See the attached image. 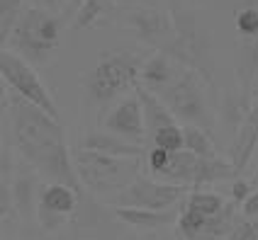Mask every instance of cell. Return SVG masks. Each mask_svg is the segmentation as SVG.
Masks as SVG:
<instances>
[{
  "mask_svg": "<svg viewBox=\"0 0 258 240\" xmlns=\"http://www.w3.org/2000/svg\"><path fill=\"white\" fill-rule=\"evenodd\" d=\"M8 116H10V134L17 151L34 170L51 177L56 184H66L78 199L86 194L83 184L73 170L71 151L66 146L61 122L42 112L39 107L29 104L27 99L10 92L8 99Z\"/></svg>",
  "mask_w": 258,
  "mask_h": 240,
  "instance_id": "cell-1",
  "label": "cell"
},
{
  "mask_svg": "<svg viewBox=\"0 0 258 240\" xmlns=\"http://www.w3.org/2000/svg\"><path fill=\"white\" fill-rule=\"evenodd\" d=\"M142 63L144 58L134 51L112 49V51L100 54L98 63L83 78V90H86L88 102L98 104V107H107L110 102L122 97L139 80Z\"/></svg>",
  "mask_w": 258,
  "mask_h": 240,
  "instance_id": "cell-2",
  "label": "cell"
},
{
  "mask_svg": "<svg viewBox=\"0 0 258 240\" xmlns=\"http://www.w3.org/2000/svg\"><path fill=\"white\" fill-rule=\"evenodd\" d=\"M173 20V39L161 51L190 68L192 73H198L207 85H212V54H210V34L205 25H200L198 15L173 5L171 10Z\"/></svg>",
  "mask_w": 258,
  "mask_h": 240,
  "instance_id": "cell-3",
  "label": "cell"
},
{
  "mask_svg": "<svg viewBox=\"0 0 258 240\" xmlns=\"http://www.w3.org/2000/svg\"><path fill=\"white\" fill-rule=\"evenodd\" d=\"M61 42V20L54 13L39 8H22L17 15L13 29L8 34V44L13 46L20 58L32 63H46L49 56L56 51Z\"/></svg>",
  "mask_w": 258,
  "mask_h": 240,
  "instance_id": "cell-4",
  "label": "cell"
},
{
  "mask_svg": "<svg viewBox=\"0 0 258 240\" xmlns=\"http://www.w3.org/2000/svg\"><path fill=\"white\" fill-rule=\"evenodd\" d=\"M73 170L83 189L95 194H112L122 192L129 182L139 177V160L142 158H112L76 148L71 153Z\"/></svg>",
  "mask_w": 258,
  "mask_h": 240,
  "instance_id": "cell-5",
  "label": "cell"
},
{
  "mask_svg": "<svg viewBox=\"0 0 258 240\" xmlns=\"http://www.w3.org/2000/svg\"><path fill=\"white\" fill-rule=\"evenodd\" d=\"M202 80L198 73H192L185 66H175V73L168 83L156 92V97L166 104V109L178 119H183L185 124L202 129L207 134H212V124L215 116L210 112V104L205 99V90H202Z\"/></svg>",
  "mask_w": 258,
  "mask_h": 240,
  "instance_id": "cell-6",
  "label": "cell"
},
{
  "mask_svg": "<svg viewBox=\"0 0 258 240\" xmlns=\"http://www.w3.org/2000/svg\"><path fill=\"white\" fill-rule=\"evenodd\" d=\"M0 78H3V83L8 85V90L15 92L17 97L27 99L29 104H34L49 116L58 119L56 102L49 95L42 78L37 75V71L29 66L25 58H20L10 49H0Z\"/></svg>",
  "mask_w": 258,
  "mask_h": 240,
  "instance_id": "cell-7",
  "label": "cell"
},
{
  "mask_svg": "<svg viewBox=\"0 0 258 240\" xmlns=\"http://www.w3.org/2000/svg\"><path fill=\"white\" fill-rule=\"evenodd\" d=\"M187 184L156 182L149 177H137L129 182L115 197L117 206H134V209H149V211H171L175 204L187 194Z\"/></svg>",
  "mask_w": 258,
  "mask_h": 240,
  "instance_id": "cell-8",
  "label": "cell"
},
{
  "mask_svg": "<svg viewBox=\"0 0 258 240\" xmlns=\"http://www.w3.org/2000/svg\"><path fill=\"white\" fill-rule=\"evenodd\" d=\"M124 27L139 42L156 46L158 51L173 39V20L168 10H161L154 5H137L124 13Z\"/></svg>",
  "mask_w": 258,
  "mask_h": 240,
  "instance_id": "cell-9",
  "label": "cell"
},
{
  "mask_svg": "<svg viewBox=\"0 0 258 240\" xmlns=\"http://www.w3.org/2000/svg\"><path fill=\"white\" fill-rule=\"evenodd\" d=\"M78 194L66 184H46L39 197V223L44 230H56L66 223V218L78 206Z\"/></svg>",
  "mask_w": 258,
  "mask_h": 240,
  "instance_id": "cell-10",
  "label": "cell"
},
{
  "mask_svg": "<svg viewBox=\"0 0 258 240\" xmlns=\"http://www.w3.org/2000/svg\"><path fill=\"white\" fill-rule=\"evenodd\" d=\"M105 129H110L115 136L124 139V141H132V143H142L146 139L142 104H139L137 95H127L122 102H117L115 107L107 112Z\"/></svg>",
  "mask_w": 258,
  "mask_h": 240,
  "instance_id": "cell-11",
  "label": "cell"
},
{
  "mask_svg": "<svg viewBox=\"0 0 258 240\" xmlns=\"http://www.w3.org/2000/svg\"><path fill=\"white\" fill-rule=\"evenodd\" d=\"M78 148L83 151H93V153H102V156L112 158H142L144 148L139 143L124 141L115 134H105V131H90L86 136H81Z\"/></svg>",
  "mask_w": 258,
  "mask_h": 240,
  "instance_id": "cell-12",
  "label": "cell"
},
{
  "mask_svg": "<svg viewBox=\"0 0 258 240\" xmlns=\"http://www.w3.org/2000/svg\"><path fill=\"white\" fill-rule=\"evenodd\" d=\"M258 146V102L246 112L244 122L239 127V134L234 139V146H231V165L236 172H241L248 163V158L253 156Z\"/></svg>",
  "mask_w": 258,
  "mask_h": 240,
  "instance_id": "cell-13",
  "label": "cell"
},
{
  "mask_svg": "<svg viewBox=\"0 0 258 240\" xmlns=\"http://www.w3.org/2000/svg\"><path fill=\"white\" fill-rule=\"evenodd\" d=\"M134 95H137L139 104H142L144 131H146V136H149V139L156 134L158 129L178 124V122H175V116L166 109V104H163V102H161L154 92H149L146 87H142L139 83H134Z\"/></svg>",
  "mask_w": 258,
  "mask_h": 240,
  "instance_id": "cell-14",
  "label": "cell"
},
{
  "mask_svg": "<svg viewBox=\"0 0 258 240\" xmlns=\"http://www.w3.org/2000/svg\"><path fill=\"white\" fill-rule=\"evenodd\" d=\"M175 66H178V63H175L168 54L156 51V54H151L149 58H144L142 68H139V80H137V83L142 85V87H146L149 92L156 95L158 90L173 78Z\"/></svg>",
  "mask_w": 258,
  "mask_h": 240,
  "instance_id": "cell-15",
  "label": "cell"
},
{
  "mask_svg": "<svg viewBox=\"0 0 258 240\" xmlns=\"http://www.w3.org/2000/svg\"><path fill=\"white\" fill-rule=\"evenodd\" d=\"M115 216L134 228L154 230V228H166L175 221V209L171 211H149V209H134V206H115Z\"/></svg>",
  "mask_w": 258,
  "mask_h": 240,
  "instance_id": "cell-16",
  "label": "cell"
},
{
  "mask_svg": "<svg viewBox=\"0 0 258 240\" xmlns=\"http://www.w3.org/2000/svg\"><path fill=\"white\" fill-rule=\"evenodd\" d=\"M236 175H239V172L234 170V165L227 163V160H222L219 156L198 158L195 172H192V189H198L200 184L219 182V180H231V177H236Z\"/></svg>",
  "mask_w": 258,
  "mask_h": 240,
  "instance_id": "cell-17",
  "label": "cell"
},
{
  "mask_svg": "<svg viewBox=\"0 0 258 240\" xmlns=\"http://www.w3.org/2000/svg\"><path fill=\"white\" fill-rule=\"evenodd\" d=\"M195 163H198V156H192L190 151H175V153H171V158H168V165L161 170L158 175L166 177V180L173 184H187V187H192Z\"/></svg>",
  "mask_w": 258,
  "mask_h": 240,
  "instance_id": "cell-18",
  "label": "cell"
},
{
  "mask_svg": "<svg viewBox=\"0 0 258 240\" xmlns=\"http://www.w3.org/2000/svg\"><path fill=\"white\" fill-rule=\"evenodd\" d=\"M234 213H236V201H224V206L215 213V216H210L207 218V223H205V230H202L200 238H207V240H222L227 238L231 233V228L236 226L239 221L234 218Z\"/></svg>",
  "mask_w": 258,
  "mask_h": 240,
  "instance_id": "cell-19",
  "label": "cell"
},
{
  "mask_svg": "<svg viewBox=\"0 0 258 240\" xmlns=\"http://www.w3.org/2000/svg\"><path fill=\"white\" fill-rule=\"evenodd\" d=\"M115 5V0H86L71 17V29L81 32V29H90L100 22L105 13Z\"/></svg>",
  "mask_w": 258,
  "mask_h": 240,
  "instance_id": "cell-20",
  "label": "cell"
},
{
  "mask_svg": "<svg viewBox=\"0 0 258 240\" xmlns=\"http://www.w3.org/2000/svg\"><path fill=\"white\" fill-rule=\"evenodd\" d=\"M183 151H190L192 156L198 158H215V143L212 136L202 129L192 127V124H183Z\"/></svg>",
  "mask_w": 258,
  "mask_h": 240,
  "instance_id": "cell-21",
  "label": "cell"
},
{
  "mask_svg": "<svg viewBox=\"0 0 258 240\" xmlns=\"http://www.w3.org/2000/svg\"><path fill=\"white\" fill-rule=\"evenodd\" d=\"M32 189H34V180L27 172V168H20L15 175V182L10 187V194H13V204L20 209L22 216H27L32 211Z\"/></svg>",
  "mask_w": 258,
  "mask_h": 240,
  "instance_id": "cell-22",
  "label": "cell"
},
{
  "mask_svg": "<svg viewBox=\"0 0 258 240\" xmlns=\"http://www.w3.org/2000/svg\"><path fill=\"white\" fill-rule=\"evenodd\" d=\"M205 223H207V216H202L200 211L187 206L178 218V233L185 240H198L202 235V230H205Z\"/></svg>",
  "mask_w": 258,
  "mask_h": 240,
  "instance_id": "cell-23",
  "label": "cell"
},
{
  "mask_svg": "<svg viewBox=\"0 0 258 240\" xmlns=\"http://www.w3.org/2000/svg\"><path fill=\"white\" fill-rule=\"evenodd\" d=\"M187 206L210 218V216H215V213L224 206V199L219 197V194H212V192H200V189H195V192L187 197Z\"/></svg>",
  "mask_w": 258,
  "mask_h": 240,
  "instance_id": "cell-24",
  "label": "cell"
},
{
  "mask_svg": "<svg viewBox=\"0 0 258 240\" xmlns=\"http://www.w3.org/2000/svg\"><path fill=\"white\" fill-rule=\"evenodd\" d=\"M151 143H154L156 148H163V151H168V153L183 151V129L178 127V124L158 129L156 134L151 136Z\"/></svg>",
  "mask_w": 258,
  "mask_h": 240,
  "instance_id": "cell-25",
  "label": "cell"
},
{
  "mask_svg": "<svg viewBox=\"0 0 258 240\" xmlns=\"http://www.w3.org/2000/svg\"><path fill=\"white\" fill-rule=\"evenodd\" d=\"M20 13H22V0H0V44L8 42V34Z\"/></svg>",
  "mask_w": 258,
  "mask_h": 240,
  "instance_id": "cell-26",
  "label": "cell"
},
{
  "mask_svg": "<svg viewBox=\"0 0 258 240\" xmlns=\"http://www.w3.org/2000/svg\"><path fill=\"white\" fill-rule=\"evenodd\" d=\"M236 27L244 37H256L258 34V10L256 8H244L236 15Z\"/></svg>",
  "mask_w": 258,
  "mask_h": 240,
  "instance_id": "cell-27",
  "label": "cell"
},
{
  "mask_svg": "<svg viewBox=\"0 0 258 240\" xmlns=\"http://www.w3.org/2000/svg\"><path fill=\"white\" fill-rule=\"evenodd\" d=\"M227 240H258V221H251V218L239 221L236 226L231 228Z\"/></svg>",
  "mask_w": 258,
  "mask_h": 240,
  "instance_id": "cell-28",
  "label": "cell"
},
{
  "mask_svg": "<svg viewBox=\"0 0 258 240\" xmlns=\"http://www.w3.org/2000/svg\"><path fill=\"white\" fill-rule=\"evenodd\" d=\"M146 158H149V168L154 170V172H161V170L168 165V158H171V153L168 151H163V148H156V146H151V151L146 153Z\"/></svg>",
  "mask_w": 258,
  "mask_h": 240,
  "instance_id": "cell-29",
  "label": "cell"
},
{
  "mask_svg": "<svg viewBox=\"0 0 258 240\" xmlns=\"http://www.w3.org/2000/svg\"><path fill=\"white\" fill-rule=\"evenodd\" d=\"M13 209V194H10V184L0 182V221L10 213Z\"/></svg>",
  "mask_w": 258,
  "mask_h": 240,
  "instance_id": "cell-30",
  "label": "cell"
},
{
  "mask_svg": "<svg viewBox=\"0 0 258 240\" xmlns=\"http://www.w3.org/2000/svg\"><path fill=\"white\" fill-rule=\"evenodd\" d=\"M8 177H10V153L5 151L3 134H0V182H8Z\"/></svg>",
  "mask_w": 258,
  "mask_h": 240,
  "instance_id": "cell-31",
  "label": "cell"
},
{
  "mask_svg": "<svg viewBox=\"0 0 258 240\" xmlns=\"http://www.w3.org/2000/svg\"><path fill=\"white\" fill-rule=\"evenodd\" d=\"M66 0H32V8H39V10H46V13L56 15L61 8H63Z\"/></svg>",
  "mask_w": 258,
  "mask_h": 240,
  "instance_id": "cell-32",
  "label": "cell"
},
{
  "mask_svg": "<svg viewBox=\"0 0 258 240\" xmlns=\"http://www.w3.org/2000/svg\"><path fill=\"white\" fill-rule=\"evenodd\" d=\"M244 218H256L258 216V192H253V194H248L244 201Z\"/></svg>",
  "mask_w": 258,
  "mask_h": 240,
  "instance_id": "cell-33",
  "label": "cell"
},
{
  "mask_svg": "<svg viewBox=\"0 0 258 240\" xmlns=\"http://www.w3.org/2000/svg\"><path fill=\"white\" fill-rule=\"evenodd\" d=\"M246 197H248V182L246 180H236L231 184V199L234 201H246Z\"/></svg>",
  "mask_w": 258,
  "mask_h": 240,
  "instance_id": "cell-34",
  "label": "cell"
},
{
  "mask_svg": "<svg viewBox=\"0 0 258 240\" xmlns=\"http://www.w3.org/2000/svg\"><path fill=\"white\" fill-rule=\"evenodd\" d=\"M8 99H10V90H8V85L3 83V78H0V114L8 112Z\"/></svg>",
  "mask_w": 258,
  "mask_h": 240,
  "instance_id": "cell-35",
  "label": "cell"
},
{
  "mask_svg": "<svg viewBox=\"0 0 258 240\" xmlns=\"http://www.w3.org/2000/svg\"><path fill=\"white\" fill-rule=\"evenodd\" d=\"M115 3H124V5H134L137 8V5H149L151 0H115Z\"/></svg>",
  "mask_w": 258,
  "mask_h": 240,
  "instance_id": "cell-36",
  "label": "cell"
},
{
  "mask_svg": "<svg viewBox=\"0 0 258 240\" xmlns=\"http://www.w3.org/2000/svg\"><path fill=\"white\" fill-rule=\"evenodd\" d=\"M83 3H86V0H69V8H71V15L76 13V10H78V8H81Z\"/></svg>",
  "mask_w": 258,
  "mask_h": 240,
  "instance_id": "cell-37",
  "label": "cell"
},
{
  "mask_svg": "<svg viewBox=\"0 0 258 240\" xmlns=\"http://www.w3.org/2000/svg\"><path fill=\"white\" fill-rule=\"evenodd\" d=\"M256 153H258V146H256Z\"/></svg>",
  "mask_w": 258,
  "mask_h": 240,
  "instance_id": "cell-38",
  "label": "cell"
}]
</instances>
